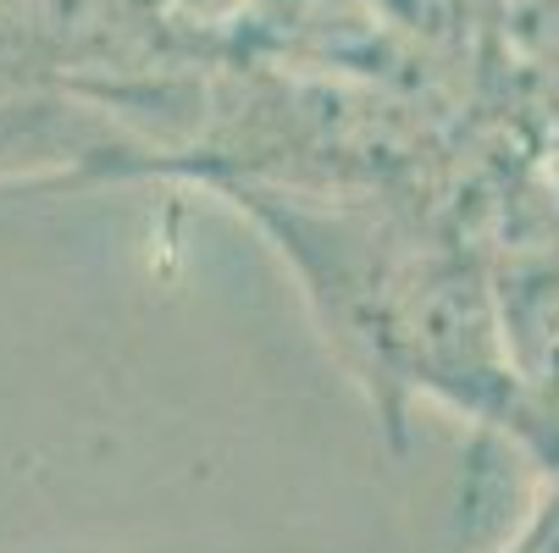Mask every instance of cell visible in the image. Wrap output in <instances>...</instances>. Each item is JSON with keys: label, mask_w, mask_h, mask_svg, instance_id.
I'll return each mask as SVG.
<instances>
[]
</instances>
